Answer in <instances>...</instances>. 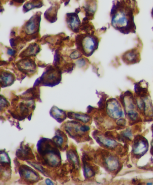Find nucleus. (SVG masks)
Listing matches in <instances>:
<instances>
[{
    "mask_svg": "<svg viewBox=\"0 0 153 185\" xmlns=\"http://www.w3.org/2000/svg\"><path fill=\"white\" fill-rule=\"evenodd\" d=\"M55 70L54 68L47 70L46 73L41 77L39 79V80H37L36 81L34 86L36 87L39 86L40 84H42V85L44 86L53 87L59 84L61 79V71L58 69L54 73Z\"/></svg>",
    "mask_w": 153,
    "mask_h": 185,
    "instance_id": "obj_4",
    "label": "nucleus"
},
{
    "mask_svg": "<svg viewBox=\"0 0 153 185\" xmlns=\"http://www.w3.org/2000/svg\"><path fill=\"white\" fill-rule=\"evenodd\" d=\"M46 182L47 185H54L53 182L49 179H47L46 180Z\"/></svg>",
    "mask_w": 153,
    "mask_h": 185,
    "instance_id": "obj_24",
    "label": "nucleus"
},
{
    "mask_svg": "<svg viewBox=\"0 0 153 185\" xmlns=\"http://www.w3.org/2000/svg\"><path fill=\"white\" fill-rule=\"evenodd\" d=\"M13 1L16 3H22L24 2V0H13Z\"/></svg>",
    "mask_w": 153,
    "mask_h": 185,
    "instance_id": "obj_25",
    "label": "nucleus"
},
{
    "mask_svg": "<svg viewBox=\"0 0 153 185\" xmlns=\"http://www.w3.org/2000/svg\"><path fill=\"white\" fill-rule=\"evenodd\" d=\"M67 23L70 28L75 33H77L80 28V20L75 13H69L67 15Z\"/></svg>",
    "mask_w": 153,
    "mask_h": 185,
    "instance_id": "obj_11",
    "label": "nucleus"
},
{
    "mask_svg": "<svg viewBox=\"0 0 153 185\" xmlns=\"http://www.w3.org/2000/svg\"><path fill=\"white\" fill-rule=\"evenodd\" d=\"M19 173L22 179L26 182L34 183L40 180V176L36 171L25 165H22L19 169Z\"/></svg>",
    "mask_w": 153,
    "mask_h": 185,
    "instance_id": "obj_5",
    "label": "nucleus"
},
{
    "mask_svg": "<svg viewBox=\"0 0 153 185\" xmlns=\"http://www.w3.org/2000/svg\"><path fill=\"white\" fill-rule=\"evenodd\" d=\"M40 20L41 15H37V13L26 23L24 27L26 34L30 35L38 32L40 27Z\"/></svg>",
    "mask_w": 153,
    "mask_h": 185,
    "instance_id": "obj_6",
    "label": "nucleus"
},
{
    "mask_svg": "<svg viewBox=\"0 0 153 185\" xmlns=\"http://www.w3.org/2000/svg\"><path fill=\"white\" fill-rule=\"evenodd\" d=\"M67 116L69 119H75L83 123H88L91 119V117L87 114L74 112H68Z\"/></svg>",
    "mask_w": 153,
    "mask_h": 185,
    "instance_id": "obj_13",
    "label": "nucleus"
},
{
    "mask_svg": "<svg viewBox=\"0 0 153 185\" xmlns=\"http://www.w3.org/2000/svg\"><path fill=\"white\" fill-rule=\"evenodd\" d=\"M28 163L32 165V166L33 167L37 169L38 171H40L42 173H43L45 176H47V177L49 176V173H48V171L46 170V169L44 168V167L39 165L38 163L34 162H30V161H28Z\"/></svg>",
    "mask_w": 153,
    "mask_h": 185,
    "instance_id": "obj_20",
    "label": "nucleus"
},
{
    "mask_svg": "<svg viewBox=\"0 0 153 185\" xmlns=\"http://www.w3.org/2000/svg\"><path fill=\"white\" fill-rule=\"evenodd\" d=\"M147 184V185H152V184L151 183H148Z\"/></svg>",
    "mask_w": 153,
    "mask_h": 185,
    "instance_id": "obj_26",
    "label": "nucleus"
},
{
    "mask_svg": "<svg viewBox=\"0 0 153 185\" xmlns=\"http://www.w3.org/2000/svg\"><path fill=\"white\" fill-rule=\"evenodd\" d=\"M57 10L54 8L51 7L48 9L45 14V18L50 22H54L57 20Z\"/></svg>",
    "mask_w": 153,
    "mask_h": 185,
    "instance_id": "obj_18",
    "label": "nucleus"
},
{
    "mask_svg": "<svg viewBox=\"0 0 153 185\" xmlns=\"http://www.w3.org/2000/svg\"><path fill=\"white\" fill-rule=\"evenodd\" d=\"M62 126L70 137L77 142H80L88 140L89 137L86 134L90 130L88 126L83 125L80 122L72 121L67 122Z\"/></svg>",
    "mask_w": 153,
    "mask_h": 185,
    "instance_id": "obj_2",
    "label": "nucleus"
},
{
    "mask_svg": "<svg viewBox=\"0 0 153 185\" xmlns=\"http://www.w3.org/2000/svg\"><path fill=\"white\" fill-rule=\"evenodd\" d=\"M83 168V174L86 178H91L95 175V169L94 167L88 163L87 161L82 158Z\"/></svg>",
    "mask_w": 153,
    "mask_h": 185,
    "instance_id": "obj_14",
    "label": "nucleus"
},
{
    "mask_svg": "<svg viewBox=\"0 0 153 185\" xmlns=\"http://www.w3.org/2000/svg\"><path fill=\"white\" fill-rule=\"evenodd\" d=\"M50 114L59 123H62V122L64 121L67 117L65 111L55 106H53L50 110Z\"/></svg>",
    "mask_w": 153,
    "mask_h": 185,
    "instance_id": "obj_12",
    "label": "nucleus"
},
{
    "mask_svg": "<svg viewBox=\"0 0 153 185\" xmlns=\"http://www.w3.org/2000/svg\"><path fill=\"white\" fill-rule=\"evenodd\" d=\"M40 49L39 46L36 43H32L29 45L26 50L23 51L20 55V57H23L26 56H30L35 55L39 52Z\"/></svg>",
    "mask_w": 153,
    "mask_h": 185,
    "instance_id": "obj_15",
    "label": "nucleus"
},
{
    "mask_svg": "<svg viewBox=\"0 0 153 185\" xmlns=\"http://www.w3.org/2000/svg\"><path fill=\"white\" fill-rule=\"evenodd\" d=\"M17 158L22 160H32L35 158L31 148L27 145H21L16 153Z\"/></svg>",
    "mask_w": 153,
    "mask_h": 185,
    "instance_id": "obj_9",
    "label": "nucleus"
},
{
    "mask_svg": "<svg viewBox=\"0 0 153 185\" xmlns=\"http://www.w3.org/2000/svg\"><path fill=\"white\" fill-rule=\"evenodd\" d=\"M17 66L21 72L25 74L34 73L36 69V65L31 59L21 60L18 62Z\"/></svg>",
    "mask_w": 153,
    "mask_h": 185,
    "instance_id": "obj_7",
    "label": "nucleus"
},
{
    "mask_svg": "<svg viewBox=\"0 0 153 185\" xmlns=\"http://www.w3.org/2000/svg\"><path fill=\"white\" fill-rule=\"evenodd\" d=\"M105 136L107 138H113L114 136L113 135L112 133H111V132H109V131H107L105 133Z\"/></svg>",
    "mask_w": 153,
    "mask_h": 185,
    "instance_id": "obj_23",
    "label": "nucleus"
},
{
    "mask_svg": "<svg viewBox=\"0 0 153 185\" xmlns=\"http://www.w3.org/2000/svg\"><path fill=\"white\" fill-rule=\"evenodd\" d=\"M81 56V55L78 51H74L71 54L70 57L73 59H76L80 58Z\"/></svg>",
    "mask_w": 153,
    "mask_h": 185,
    "instance_id": "obj_22",
    "label": "nucleus"
},
{
    "mask_svg": "<svg viewBox=\"0 0 153 185\" xmlns=\"http://www.w3.org/2000/svg\"><path fill=\"white\" fill-rule=\"evenodd\" d=\"M67 159L69 163L72 165L73 170L80 169V161L79 156L75 148H71L67 151Z\"/></svg>",
    "mask_w": 153,
    "mask_h": 185,
    "instance_id": "obj_10",
    "label": "nucleus"
},
{
    "mask_svg": "<svg viewBox=\"0 0 153 185\" xmlns=\"http://www.w3.org/2000/svg\"><path fill=\"white\" fill-rule=\"evenodd\" d=\"M55 144L62 151H65L67 148V137L62 131L60 129H58L56 131L55 135L52 138Z\"/></svg>",
    "mask_w": 153,
    "mask_h": 185,
    "instance_id": "obj_8",
    "label": "nucleus"
},
{
    "mask_svg": "<svg viewBox=\"0 0 153 185\" xmlns=\"http://www.w3.org/2000/svg\"><path fill=\"white\" fill-rule=\"evenodd\" d=\"M9 104L8 101L6 100V98L2 97V95L1 98V110H2V109H6L9 106Z\"/></svg>",
    "mask_w": 153,
    "mask_h": 185,
    "instance_id": "obj_21",
    "label": "nucleus"
},
{
    "mask_svg": "<svg viewBox=\"0 0 153 185\" xmlns=\"http://www.w3.org/2000/svg\"><path fill=\"white\" fill-rule=\"evenodd\" d=\"M76 42L77 48L85 55H90L94 50L95 42L91 36L79 35L76 36Z\"/></svg>",
    "mask_w": 153,
    "mask_h": 185,
    "instance_id": "obj_3",
    "label": "nucleus"
},
{
    "mask_svg": "<svg viewBox=\"0 0 153 185\" xmlns=\"http://www.w3.org/2000/svg\"><path fill=\"white\" fill-rule=\"evenodd\" d=\"M42 6V3L41 2L34 0L32 2H27L26 3L23 7V10H24V12H27L31 10L32 9H34V8L41 7Z\"/></svg>",
    "mask_w": 153,
    "mask_h": 185,
    "instance_id": "obj_19",
    "label": "nucleus"
},
{
    "mask_svg": "<svg viewBox=\"0 0 153 185\" xmlns=\"http://www.w3.org/2000/svg\"><path fill=\"white\" fill-rule=\"evenodd\" d=\"M15 77L12 74L6 72H1V87H6L12 85L15 81Z\"/></svg>",
    "mask_w": 153,
    "mask_h": 185,
    "instance_id": "obj_16",
    "label": "nucleus"
},
{
    "mask_svg": "<svg viewBox=\"0 0 153 185\" xmlns=\"http://www.w3.org/2000/svg\"><path fill=\"white\" fill-rule=\"evenodd\" d=\"M1 165L5 169L10 168L11 161L8 154L5 151L1 152Z\"/></svg>",
    "mask_w": 153,
    "mask_h": 185,
    "instance_id": "obj_17",
    "label": "nucleus"
},
{
    "mask_svg": "<svg viewBox=\"0 0 153 185\" xmlns=\"http://www.w3.org/2000/svg\"><path fill=\"white\" fill-rule=\"evenodd\" d=\"M53 140L41 138L37 143V150L39 155L38 160L43 165L56 168L61 164L60 153Z\"/></svg>",
    "mask_w": 153,
    "mask_h": 185,
    "instance_id": "obj_1",
    "label": "nucleus"
}]
</instances>
